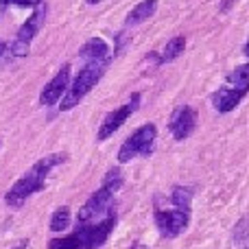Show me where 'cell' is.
<instances>
[{
    "mask_svg": "<svg viewBox=\"0 0 249 249\" xmlns=\"http://www.w3.org/2000/svg\"><path fill=\"white\" fill-rule=\"evenodd\" d=\"M48 249H86L81 245L74 234H68V236H57L53 241H48Z\"/></svg>",
    "mask_w": 249,
    "mask_h": 249,
    "instance_id": "9a60e30c",
    "label": "cell"
},
{
    "mask_svg": "<svg viewBox=\"0 0 249 249\" xmlns=\"http://www.w3.org/2000/svg\"><path fill=\"white\" fill-rule=\"evenodd\" d=\"M68 83H70V64H64L59 72L44 86L42 94H39V105L53 107L55 103H59L61 96H64L66 90H68Z\"/></svg>",
    "mask_w": 249,
    "mask_h": 249,
    "instance_id": "52a82bcc",
    "label": "cell"
},
{
    "mask_svg": "<svg viewBox=\"0 0 249 249\" xmlns=\"http://www.w3.org/2000/svg\"><path fill=\"white\" fill-rule=\"evenodd\" d=\"M44 20H46V4H37L33 11V16L29 18V20L24 22V24L20 26V31H18V42H24V44H31V39L35 37V35L39 33V29L44 26Z\"/></svg>",
    "mask_w": 249,
    "mask_h": 249,
    "instance_id": "9c48e42d",
    "label": "cell"
},
{
    "mask_svg": "<svg viewBox=\"0 0 249 249\" xmlns=\"http://www.w3.org/2000/svg\"><path fill=\"white\" fill-rule=\"evenodd\" d=\"M184 48H186V37H184V35H177V37L168 39L166 46H164V51H162V55L158 57V59H160V66L175 61L177 57L184 53Z\"/></svg>",
    "mask_w": 249,
    "mask_h": 249,
    "instance_id": "7c38bea8",
    "label": "cell"
},
{
    "mask_svg": "<svg viewBox=\"0 0 249 249\" xmlns=\"http://www.w3.org/2000/svg\"><path fill=\"white\" fill-rule=\"evenodd\" d=\"M190 214L193 210H186V208H162L160 203H155L153 208V221L158 232L162 234V238H177L188 230L190 225Z\"/></svg>",
    "mask_w": 249,
    "mask_h": 249,
    "instance_id": "277c9868",
    "label": "cell"
},
{
    "mask_svg": "<svg viewBox=\"0 0 249 249\" xmlns=\"http://www.w3.org/2000/svg\"><path fill=\"white\" fill-rule=\"evenodd\" d=\"M243 53H245V57H249V39H247V44H245V48H243Z\"/></svg>",
    "mask_w": 249,
    "mask_h": 249,
    "instance_id": "d6986e66",
    "label": "cell"
},
{
    "mask_svg": "<svg viewBox=\"0 0 249 249\" xmlns=\"http://www.w3.org/2000/svg\"><path fill=\"white\" fill-rule=\"evenodd\" d=\"M232 241L236 249H249V212L236 221L232 230Z\"/></svg>",
    "mask_w": 249,
    "mask_h": 249,
    "instance_id": "4fadbf2b",
    "label": "cell"
},
{
    "mask_svg": "<svg viewBox=\"0 0 249 249\" xmlns=\"http://www.w3.org/2000/svg\"><path fill=\"white\" fill-rule=\"evenodd\" d=\"M225 86H230L232 90H236L238 94H243V96L249 94V61L238 66V68H234L232 72L228 74Z\"/></svg>",
    "mask_w": 249,
    "mask_h": 249,
    "instance_id": "8fae6325",
    "label": "cell"
},
{
    "mask_svg": "<svg viewBox=\"0 0 249 249\" xmlns=\"http://www.w3.org/2000/svg\"><path fill=\"white\" fill-rule=\"evenodd\" d=\"M155 142H158V127L155 123H144L131 133V136L124 138V142L118 149V162L129 164L136 158H149L155 151Z\"/></svg>",
    "mask_w": 249,
    "mask_h": 249,
    "instance_id": "3957f363",
    "label": "cell"
},
{
    "mask_svg": "<svg viewBox=\"0 0 249 249\" xmlns=\"http://www.w3.org/2000/svg\"><path fill=\"white\" fill-rule=\"evenodd\" d=\"M197 123H199L197 109L190 107V105H179V107H175L171 114L168 131H171V136L175 138L177 142H181L193 136L195 129H197Z\"/></svg>",
    "mask_w": 249,
    "mask_h": 249,
    "instance_id": "8992f818",
    "label": "cell"
},
{
    "mask_svg": "<svg viewBox=\"0 0 249 249\" xmlns=\"http://www.w3.org/2000/svg\"><path fill=\"white\" fill-rule=\"evenodd\" d=\"M79 57H81L83 61H107V64H112L114 53H112V48H109V44L105 42V39L92 37L81 46Z\"/></svg>",
    "mask_w": 249,
    "mask_h": 249,
    "instance_id": "ba28073f",
    "label": "cell"
},
{
    "mask_svg": "<svg viewBox=\"0 0 249 249\" xmlns=\"http://www.w3.org/2000/svg\"><path fill=\"white\" fill-rule=\"evenodd\" d=\"M44 0H0V7H7V4H16V7H31L35 9L37 4H42Z\"/></svg>",
    "mask_w": 249,
    "mask_h": 249,
    "instance_id": "2e32d148",
    "label": "cell"
},
{
    "mask_svg": "<svg viewBox=\"0 0 249 249\" xmlns=\"http://www.w3.org/2000/svg\"><path fill=\"white\" fill-rule=\"evenodd\" d=\"M107 68H109L107 61H86V66H83V68L79 70L77 77L68 83V90H66V94L61 96V101H59L61 112H70V109L77 107V105L92 92V88L103 79V74L107 72Z\"/></svg>",
    "mask_w": 249,
    "mask_h": 249,
    "instance_id": "7a4b0ae2",
    "label": "cell"
},
{
    "mask_svg": "<svg viewBox=\"0 0 249 249\" xmlns=\"http://www.w3.org/2000/svg\"><path fill=\"white\" fill-rule=\"evenodd\" d=\"M138 107H140V92H133V94L129 96L127 103L121 105L118 109H114V112H109L107 116L103 118L99 131H96V140L103 142V140H107V138H112L114 133H116L118 129H121L123 124L127 123V118L131 116V114L136 112Z\"/></svg>",
    "mask_w": 249,
    "mask_h": 249,
    "instance_id": "5b68a950",
    "label": "cell"
},
{
    "mask_svg": "<svg viewBox=\"0 0 249 249\" xmlns=\"http://www.w3.org/2000/svg\"><path fill=\"white\" fill-rule=\"evenodd\" d=\"M155 9H158V0H142L140 4H136V7L127 13L124 26H136V24H140V22L149 20L155 13Z\"/></svg>",
    "mask_w": 249,
    "mask_h": 249,
    "instance_id": "30bf717a",
    "label": "cell"
},
{
    "mask_svg": "<svg viewBox=\"0 0 249 249\" xmlns=\"http://www.w3.org/2000/svg\"><path fill=\"white\" fill-rule=\"evenodd\" d=\"M129 249H149V247H146V245H144V243L136 241V243H133V245H131V247H129Z\"/></svg>",
    "mask_w": 249,
    "mask_h": 249,
    "instance_id": "e0dca14e",
    "label": "cell"
},
{
    "mask_svg": "<svg viewBox=\"0 0 249 249\" xmlns=\"http://www.w3.org/2000/svg\"><path fill=\"white\" fill-rule=\"evenodd\" d=\"M70 219H72V212H70L68 206H61L53 212L51 216V232L59 234V232H66L70 225Z\"/></svg>",
    "mask_w": 249,
    "mask_h": 249,
    "instance_id": "5bb4252c",
    "label": "cell"
},
{
    "mask_svg": "<svg viewBox=\"0 0 249 249\" xmlns=\"http://www.w3.org/2000/svg\"><path fill=\"white\" fill-rule=\"evenodd\" d=\"M26 245H29V241H22V243H20V245H18V247H13V249H24Z\"/></svg>",
    "mask_w": 249,
    "mask_h": 249,
    "instance_id": "ac0fdd59",
    "label": "cell"
},
{
    "mask_svg": "<svg viewBox=\"0 0 249 249\" xmlns=\"http://www.w3.org/2000/svg\"><path fill=\"white\" fill-rule=\"evenodd\" d=\"M64 162H68V153H51V155H46V158L37 160V162H35L11 188H9V193L4 195L7 206L13 208V210L22 208L26 203V199L33 197V195L39 193V190H44L48 173Z\"/></svg>",
    "mask_w": 249,
    "mask_h": 249,
    "instance_id": "6da1fadb",
    "label": "cell"
},
{
    "mask_svg": "<svg viewBox=\"0 0 249 249\" xmlns=\"http://www.w3.org/2000/svg\"><path fill=\"white\" fill-rule=\"evenodd\" d=\"M88 4H99V2H103V0H86Z\"/></svg>",
    "mask_w": 249,
    "mask_h": 249,
    "instance_id": "ffe728a7",
    "label": "cell"
}]
</instances>
